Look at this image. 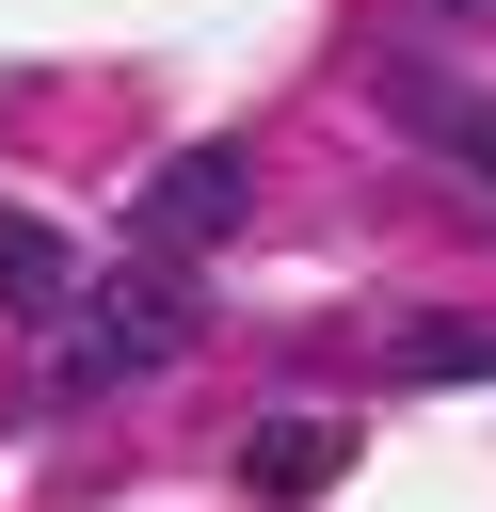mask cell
Instances as JSON below:
<instances>
[{
    "label": "cell",
    "mask_w": 496,
    "mask_h": 512,
    "mask_svg": "<svg viewBox=\"0 0 496 512\" xmlns=\"http://www.w3.org/2000/svg\"><path fill=\"white\" fill-rule=\"evenodd\" d=\"M240 208H256V160H240V144H176V160L144 176V208H128V224H144V256H160V272H192L208 240H240Z\"/></svg>",
    "instance_id": "cell-2"
},
{
    "label": "cell",
    "mask_w": 496,
    "mask_h": 512,
    "mask_svg": "<svg viewBox=\"0 0 496 512\" xmlns=\"http://www.w3.org/2000/svg\"><path fill=\"white\" fill-rule=\"evenodd\" d=\"M336 464H352V432H336V416H256V432H240V480H256L272 512L336 496Z\"/></svg>",
    "instance_id": "cell-4"
},
{
    "label": "cell",
    "mask_w": 496,
    "mask_h": 512,
    "mask_svg": "<svg viewBox=\"0 0 496 512\" xmlns=\"http://www.w3.org/2000/svg\"><path fill=\"white\" fill-rule=\"evenodd\" d=\"M400 368H416V384H480V368H496V336H480V320H416V336H400Z\"/></svg>",
    "instance_id": "cell-6"
},
{
    "label": "cell",
    "mask_w": 496,
    "mask_h": 512,
    "mask_svg": "<svg viewBox=\"0 0 496 512\" xmlns=\"http://www.w3.org/2000/svg\"><path fill=\"white\" fill-rule=\"evenodd\" d=\"M176 352H192V272L112 256L96 288H64V352H48V384L96 400V384H144V368H176Z\"/></svg>",
    "instance_id": "cell-1"
},
{
    "label": "cell",
    "mask_w": 496,
    "mask_h": 512,
    "mask_svg": "<svg viewBox=\"0 0 496 512\" xmlns=\"http://www.w3.org/2000/svg\"><path fill=\"white\" fill-rule=\"evenodd\" d=\"M384 112H400L432 160H464V176L496 192V96H480V80H448V64H400V80H384Z\"/></svg>",
    "instance_id": "cell-3"
},
{
    "label": "cell",
    "mask_w": 496,
    "mask_h": 512,
    "mask_svg": "<svg viewBox=\"0 0 496 512\" xmlns=\"http://www.w3.org/2000/svg\"><path fill=\"white\" fill-rule=\"evenodd\" d=\"M64 288H80V256H64V224H32V208H0V304H16V320H64Z\"/></svg>",
    "instance_id": "cell-5"
}]
</instances>
